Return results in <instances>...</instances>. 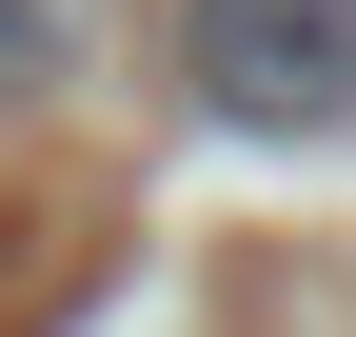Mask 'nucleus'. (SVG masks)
I'll return each instance as SVG.
<instances>
[{"label":"nucleus","instance_id":"nucleus-1","mask_svg":"<svg viewBox=\"0 0 356 337\" xmlns=\"http://www.w3.org/2000/svg\"><path fill=\"white\" fill-rule=\"evenodd\" d=\"M178 100L218 139H337L356 119V0H178Z\"/></svg>","mask_w":356,"mask_h":337},{"label":"nucleus","instance_id":"nucleus-2","mask_svg":"<svg viewBox=\"0 0 356 337\" xmlns=\"http://www.w3.org/2000/svg\"><path fill=\"white\" fill-rule=\"evenodd\" d=\"M79 40H99V0H0V100H60Z\"/></svg>","mask_w":356,"mask_h":337}]
</instances>
